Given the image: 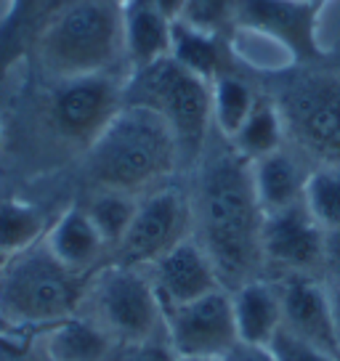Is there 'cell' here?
Wrapping results in <instances>:
<instances>
[{"mask_svg":"<svg viewBox=\"0 0 340 361\" xmlns=\"http://www.w3.org/2000/svg\"><path fill=\"white\" fill-rule=\"evenodd\" d=\"M221 147L202 152L197 194L192 202V237L213 260L229 293L263 279V207L253 186L250 162L221 138Z\"/></svg>","mask_w":340,"mask_h":361,"instance_id":"1","label":"cell"},{"mask_svg":"<svg viewBox=\"0 0 340 361\" xmlns=\"http://www.w3.org/2000/svg\"><path fill=\"white\" fill-rule=\"evenodd\" d=\"M165 340L176 356L224 361L239 345L231 293L221 287L192 303L168 308Z\"/></svg>","mask_w":340,"mask_h":361,"instance_id":"10","label":"cell"},{"mask_svg":"<svg viewBox=\"0 0 340 361\" xmlns=\"http://www.w3.org/2000/svg\"><path fill=\"white\" fill-rule=\"evenodd\" d=\"M147 271L165 311L176 308V305L192 303L197 298L216 293V290L224 287L221 279H218L213 260L207 258V252L194 237L183 239L181 245H176L170 252H165Z\"/></svg>","mask_w":340,"mask_h":361,"instance_id":"14","label":"cell"},{"mask_svg":"<svg viewBox=\"0 0 340 361\" xmlns=\"http://www.w3.org/2000/svg\"><path fill=\"white\" fill-rule=\"evenodd\" d=\"M83 207H85V213L91 215L93 226L99 228L104 245L109 247V255H112V250L120 245V239L125 237L128 226H130L133 215H136L138 197L96 189L93 197L88 200V204H83Z\"/></svg>","mask_w":340,"mask_h":361,"instance_id":"25","label":"cell"},{"mask_svg":"<svg viewBox=\"0 0 340 361\" xmlns=\"http://www.w3.org/2000/svg\"><path fill=\"white\" fill-rule=\"evenodd\" d=\"M123 88L125 80H120L114 72L56 80L48 104L54 130L67 144L88 152L114 120V114L123 109Z\"/></svg>","mask_w":340,"mask_h":361,"instance_id":"9","label":"cell"},{"mask_svg":"<svg viewBox=\"0 0 340 361\" xmlns=\"http://www.w3.org/2000/svg\"><path fill=\"white\" fill-rule=\"evenodd\" d=\"M170 56L197 78L213 82L218 75L237 69V56L229 35L197 30L183 22H173L170 32Z\"/></svg>","mask_w":340,"mask_h":361,"instance_id":"19","label":"cell"},{"mask_svg":"<svg viewBox=\"0 0 340 361\" xmlns=\"http://www.w3.org/2000/svg\"><path fill=\"white\" fill-rule=\"evenodd\" d=\"M93 274L67 269L46 242L11 255L0 271V322L11 327H51L80 314Z\"/></svg>","mask_w":340,"mask_h":361,"instance_id":"3","label":"cell"},{"mask_svg":"<svg viewBox=\"0 0 340 361\" xmlns=\"http://www.w3.org/2000/svg\"><path fill=\"white\" fill-rule=\"evenodd\" d=\"M75 3H80V0H37V37L43 35V30H46L48 24L54 22V19H59Z\"/></svg>","mask_w":340,"mask_h":361,"instance_id":"31","label":"cell"},{"mask_svg":"<svg viewBox=\"0 0 340 361\" xmlns=\"http://www.w3.org/2000/svg\"><path fill=\"white\" fill-rule=\"evenodd\" d=\"M37 40V0H8L0 16V80L35 48Z\"/></svg>","mask_w":340,"mask_h":361,"instance_id":"23","label":"cell"},{"mask_svg":"<svg viewBox=\"0 0 340 361\" xmlns=\"http://www.w3.org/2000/svg\"><path fill=\"white\" fill-rule=\"evenodd\" d=\"M43 242L54 258L78 274H96L109 258V247L104 245L99 228L93 226L83 204H72L59 215L48 226Z\"/></svg>","mask_w":340,"mask_h":361,"instance_id":"15","label":"cell"},{"mask_svg":"<svg viewBox=\"0 0 340 361\" xmlns=\"http://www.w3.org/2000/svg\"><path fill=\"white\" fill-rule=\"evenodd\" d=\"M234 322H237L239 343L266 348L277 329L282 327V300L279 287L272 279H253L231 290Z\"/></svg>","mask_w":340,"mask_h":361,"instance_id":"18","label":"cell"},{"mask_svg":"<svg viewBox=\"0 0 340 361\" xmlns=\"http://www.w3.org/2000/svg\"><path fill=\"white\" fill-rule=\"evenodd\" d=\"M224 361H274V356L269 353V348L261 345H248V343H239L237 348L229 353Z\"/></svg>","mask_w":340,"mask_h":361,"instance_id":"32","label":"cell"},{"mask_svg":"<svg viewBox=\"0 0 340 361\" xmlns=\"http://www.w3.org/2000/svg\"><path fill=\"white\" fill-rule=\"evenodd\" d=\"M303 202L324 231L340 228V165H319L308 173Z\"/></svg>","mask_w":340,"mask_h":361,"instance_id":"26","label":"cell"},{"mask_svg":"<svg viewBox=\"0 0 340 361\" xmlns=\"http://www.w3.org/2000/svg\"><path fill=\"white\" fill-rule=\"evenodd\" d=\"M274 102L295 147L319 165H340V75L295 72Z\"/></svg>","mask_w":340,"mask_h":361,"instance_id":"7","label":"cell"},{"mask_svg":"<svg viewBox=\"0 0 340 361\" xmlns=\"http://www.w3.org/2000/svg\"><path fill=\"white\" fill-rule=\"evenodd\" d=\"M117 3H125V0H117Z\"/></svg>","mask_w":340,"mask_h":361,"instance_id":"36","label":"cell"},{"mask_svg":"<svg viewBox=\"0 0 340 361\" xmlns=\"http://www.w3.org/2000/svg\"><path fill=\"white\" fill-rule=\"evenodd\" d=\"M125 104L149 106L170 125L181 149V162H200L213 133V93L210 82L165 56L144 69L128 72Z\"/></svg>","mask_w":340,"mask_h":361,"instance_id":"5","label":"cell"},{"mask_svg":"<svg viewBox=\"0 0 340 361\" xmlns=\"http://www.w3.org/2000/svg\"><path fill=\"white\" fill-rule=\"evenodd\" d=\"M91 319L99 322L120 345L147 343L165 335V308L149 271L104 263L93 274L85 303Z\"/></svg>","mask_w":340,"mask_h":361,"instance_id":"6","label":"cell"},{"mask_svg":"<svg viewBox=\"0 0 340 361\" xmlns=\"http://www.w3.org/2000/svg\"><path fill=\"white\" fill-rule=\"evenodd\" d=\"M282 300V327L340 361V338L327 282L319 276H284L277 282Z\"/></svg>","mask_w":340,"mask_h":361,"instance_id":"13","label":"cell"},{"mask_svg":"<svg viewBox=\"0 0 340 361\" xmlns=\"http://www.w3.org/2000/svg\"><path fill=\"white\" fill-rule=\"evenodd\" d=\"M192 202L178 189L162 186L138 200L136 215L107 263L147 271L165 252L192 237Z\"/></svg>","mask_w":340,"mask_h":361,"instance_id":"8","label":"cell"},{"mask_svg":"<svg viewBox=\"0 0 340 361\" xmlns=\"http://www.w3.org/2000/svg\"><path fill=\"white\" fill-rule=\"evenodd\" d=\"M32 51L54 80L112 72L125 59L123 3L80 0L48 24Z\"/></svg>","mask_w":340,"mask_h":361,"instance_id":"4","label":"cell"},{"mask_svg":"<svg viewBox=\"0 0 340 361\" xmlns=\"http://www.w3.org/2000/svg\"><path fill=\"white\" fill-rule=\"evenodd\" d=\"M173 361H218V359H186V356H173Z\"/></svg>","mask_w":340,"mask_h":361,"instance_id":"34","label":"cell"},{"mask_svg":"<svg viewBox=\"0 0 340 361\" xmlns=\"http://www.w3.org/2000/svg\"><path fill=\"white\" fill-rule=\"evenodd\" d=\"M234 8H237V0H186L176 22L231 37V32H234Z\"/></svg>","mask_w":340,"mask_h":361,"instance_id":"27","label":"cell"},{"mask_svg":"<svg viewBox=\"0 0 340 361\" xmlns=\"http://www.w3.org/2000/svg\"><path fill=\"white\" fill-rule=\"evenodd\" d=\"M210 93H213V130L221 138L231 141L242 123L248 120L250 109L255 106L258 93L237 69L218 75L210 82Z\"/></svg>","mask_w":340,"mask_h":361,"instance_id":"22","label":"cell"},{"mask_svg":"<svg viewBox=\"0 0 340 361\" xmlns=\"http://www.w3.org/2000/svg\"><path fill=\"white\" fill-rule=\"evenodd\" d=\"M329 300H332V314H335V324H338V338H340V282H327Z\"/></svg>","mask_w":340,"mask_h":361,"instance_id":"33","label":"cell"},{"mask_svg":"<svg viewBox=\"0 0 340 361\" xmlns=\"http://www.w3.org/2000/svg\"><path fill=\"white\" fill-rule=\"evenodd\" d=\"M266 348L274 356V361H338L332 359L329 353H324V350H319L314 345L303 343V340H298L284 327L277 329V335H274L272 343Z\"/></svg>","mask_w":340,"mask_h":361,"instance_id":"28","label":"cell"},{"mask_svg":"<svg viewBox=\"0 0 340 361\" xmlns=\"http://www.w3.org/2000/svg\"><path fill=\"white\" fill-rule=\"evenodd\" d=\"M117 340L91 316H67L46 327L40 350L46 361H109Z\"/></svg>","mask_w":340,"mask_h":361,"instance_id":"17","label":"cell"},{"mask_svg":"<svg viewBox=\"0 0 340 361\" xmlns=\"http://www.w3.org/2000/svg\"><path fill=\"white\" fill-rule=\"evenodd\" d=\"M173 19L157 0H125L123 3V48L128 72L144 69L170 56Z\"/></svg>","mask_w":340,"mask_h":361,"instance_id":"16","label":"cell"},{"mask_svg":"<svg viewBox=\"0 0 340 361\" xmlns=\"http://www.w3.org/2000/svg\"><path fill=\"white\" fill-rule=\"evenodd\" d=\"M250 170H253V186H255L263 213H277V210L303 202L308 170L284 147L250 162Z\"/></svg>","mask_w":340,"mask_h":361,"instance_id":"20","label":"cell"},{"mask_svg":"<svg viewBox=\"0 0 340 361\" xmlns=\"http://www.w3.org/2000/svg\"><path fill=\"white\" fill-rule=\"evenodd\" d=\"M284 138H287V130H284V120L277 102L269 96H258L255 106L250 109L248 120L242 123V128L234 133V138L229 144L237 149L248 162H255V159L282 149Z\"/></svg>","mask_w":340,"mask_h":361,"instance_id":"21","label":"cell"},{"mask_svg":"<svg viewBox=\"0 0 340 361\" xmlns=\"http://www.w3.org/2000/svg\"><path fill=\"white\" fill-rule=\"evenodd\" d=\"M324 282H340V228L324 231Z\"/></svg>","mask_w":340,"mask_h":361,"instance_id":"30","label":"cell"},{"mask_svg":"<svg viewBox=\"0 0 340 361\" xmlns=\"http://www.w3.org/2000/svg\"><path fill=\"white\" fill-rule=\"evenodd\" d=\"M324 0H237L234 32H255L279 43L293 61L311 64L324 48L319 43V16Z\"/></svg>","mask_w":340,"mask_h":361,"instance_id":"11","label":"cell"},{"mask_svg":"<svg viewBox=\"0 0 340 361\" xmlns=\"http://www.w3.org/2000/svg\"><path fill=\"white\" fill-rule=\"evenodd\" d=\"M173 350H170L165 335L147 343H130V345H117L109 361H173Z\"/></svg>","mask_w":340,"mask_h":361,"instance_id":"29","label":"cell"},{"mask_svg":"<svg viewBox=\"0 0 340 361\" xmlns=\"http://www.w3.org/2000/svg\"><path fill=\"white\" fill-rule=\"evenodd\" d=\"M181 165V149L170 125L141 104H123L85 152V173L96 189L138 200L168 186Z\"/></svg>","mask_w":340,"mask_h":361,"instance_id":"2","label":"cell"},{"mask_svg":"<svg viewBox=\"0 0 340 361\" xmlns=\"http://www.w3.org/2000/svg\"><path fill=\"white\" fill-rule=\"evenodd\" d=\"M6 263H8V255H3V252H0V271L6 269Z\"/></svg>","mask_w":340,"mask_h":361,"instance_id":"35","label":"cell"},{"mask_svg":"<svg viewBox=\"0 0 340 361\" xmlns=\"http://www.w3.org/2000/svg\"><path fill=\"white\" fill-rule=\"evenodd\" d=\"M48 231V221L40 207L19 200L0 202V252L19 255L32 245L43 242Z\"/></svg>","mask_w":340,"mask_h":361,"instance_id":"24","label":"cell"},{"mask_svg":"<svg viewBox=\"0 0 340 361\" xmlns=\"http://www.w3.org/2000/svg\"><path fill=\"white\" fill-rule=\"evenodd\" d=\"M263 266L284 276L324 274V228L308 213L306 202L263 215Z\"/></svg>","mask_w":340,"mask_h":361,"instance_id":"12","label":"cell"}]
</instances>
